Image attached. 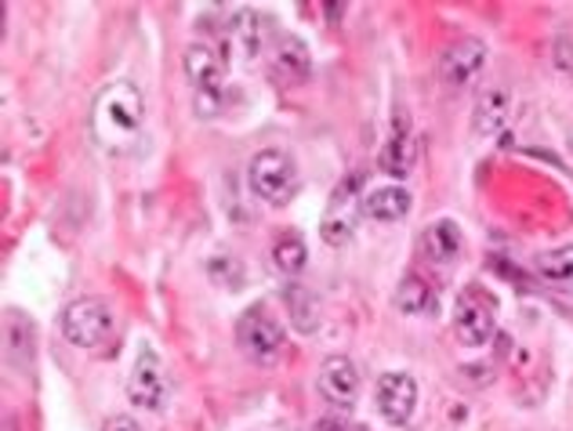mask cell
I'll use <instances>...</instances> for the list:
<instances>
[{"instance_id": "6da1fadb", "label": "cell", "mask_w": 573, "mask_h": 431, "mask_svg": "<svg viewBox=\"0 0 573 431\" xmlns=\"http://www.w3.org/2000/svg\"><path fill=\"white\" fill-rule=\"evenodd\" d=\"M146 124V98L132 81H113L98 91L91 106V138L110 156H127L142 138Z\"/></svg>"}, {"instance_id": "7a4b0ae2", "label": "cell", "mask_w": 573, "mask_h": 431, "mask_svg": "<svg viewBox=\"0 0 573 431\" xmlns=\"http://www.w3.org/2000/svg\"><path fill=\"white\" fill-rule=\"evenodd\" d=\"M247 186L269 207H286L298 196V189H302V175H298V164L291 153L262 149L247 164Z\"/></svg>"}, {"instance_id": "3957f363", "label": "cell", "mask_w": 573, "mask_h": 431, "mask_svg": "<svg viewBox=\"0 0 573 431\" xmlns=\"http://www.w3.org/2000/svg\"><path fill=\"white\" fill-rule=\"evenodd\" d=\"M113 326L116 316L110 302H102V297H76L62 312V334L76 348H102L113 337Z\"/></svg>"}, {"instance_id": "277c9868", "label": "cell", "mask_w": 573, "mask_h": 431, "mask_svg": "<svg viewBox=\"0 0 573 431\" xmlns=\"http://www.w3.org/2000/svg\"><path fill=\"white\" fill-rule=\"evenodd\" d=\"M127 399L153 413H164L171 402V377H167L164 359L153 348H142L132 374H127Z\"/></svg>"}, {"instance_id": "5b68a950", "label": "cell", "mask_w": 573, "mask_h": 431, "mask_svg": "<svg viewBox=\"0 0 573 431\" xmlns=\"http://www.w3.org/2000/svg\"><path fill=\"white\" fill-rule=\"evenodd\" d=\"M237 345L251 362L269 367V362H277L283 351V330L262 308H247L237 319Z\"/></svg>"}, {"instance_id": "8992f818", "label": "cell", "mask_w": 573, "mask_h": 431, "mask_svg": "<svg viewBox=\"0 0 573 431\" xmlns=\"http://www.w3.org/2000/svg\"><path fill=\"white\" fill-rule=\"evenodd\" d=\"M483 70H487V44L479 41V36H461V41H454L439 59V76L450 91L472 87Z\"/></svg>"}, {"instance_id": "52a82bcc", "label": "cell", "mask_w": 573, "mask_h": 431, "mask_svg": "<svg viewBox=\"0 0 573 431\" xmlns=\"http://www.w3.org/2000/svg\"><path fill=\"white\" fill-rule=\"evenodd\" d=\"M374 402H377V413L385 417L393 428L410 424L414 407H418V381L410 374H382L377 377V388H374Z\"/></svg>"}, {"instance_id": "ba28073f", "label": "cell", "mask_w": 573, "mask_h": 431, "mask_svg": "<svg viewBox=\"0 0 573 431\" xmlns=\"http://www.w3.org/2000/svg\"><path fill=\"white\" fill-rule=\"evenodd\" d=\"M316 388L331 407L348 410L360 399V388H363L360 367L348 356H327L316 370Z\"/></svg>"}, {"instance_id": "9c48e42d", "label": "cell", "mask_w": 573, "mask_h": 431, "mask_svg": "<svg viewBox=\"0 0 573 431\" xmlns=\"http://www.w3.org/2000/svg\"><path fill=\"white\" fill-rule=\"evenodd\" d=\"M181 65H186V76L197 95L207 98L226 95V55H218L211 44H189Z\"/></svg>"}, {"instance_id": "30bf717a", "label": "cell", "mask_w": 573, "mask_h": 431, "mask_svg": "<svg viewBox=\"0 0 573 431\" xmlns=\"http://www.w3.org/2000/svg\"><path fill=\"white\" fill-rule=\"evenodd\" d=\"M454 330H458L461 345L468 348H483L493 330H498V319H493V305L483 302L476 291H468L461 302H458V312H454Z\"/></svg>"}, {"instance_id": "8fae6325", "label": "cell", "mask_w": 573, "mask_h": 431, "mask_svg": "<svg viewBox=\"0 0 573 431\" xmlns=\"http://www.w3.org/2000/svg\"><path fill=\"white\" fill-rule=\"evenodd\" d=\"M512 120V91L504 84H490L479 91L476 109H472V130L476 138H498Z\"/></svg>"}, {"instance_id": "7c38bea8", "label": "cell", "mask_w": 573, "mask_h": 431, "mask_svg": "<svg viewBox=\"0 0 573 431\" xmlns=\"http://www.w3.org/2000/svg\"><path fill=\"white\" fill-rule=\"evenodd\" d=\"M269 62H272V73H277L283 84H305L312 76L309 48H305V41H298L291 33H280L277 41H272Z\"/></svg>"}, {"instance_id": "4fadbf2b", "label": "cell", "mask_w": 573, "mask_h": 431, "mask_svg": "<svg viewBox=\"0 0 573 431\" xmlns=\"http://www.w3.org/2000/svg\"><path fill=\"white\" fill-rule=\"evenodd\" d=\"M414 135H410V120L407 113H396L393 116V135H388L385 149L377 153V167L388 175V178H407L414 171Z\"/></svg>"}, {"instance_id": "5bb4252c", "label": "cell", "mask_w": 573, "mask_h": 431, "mask_svg": "<svg viewBox=\"0 0 573 431\" xmlns=\"http://www.w3.org/2000/svg\"><path fill=\"white\" fill-rule=\"evenodd\" d=\"M33 345H37L33 319L22 316V312H15V308H8V316H4V359H8V367L30 370L33 367Z\"/></svg>"}, {"instance_id": "9a60e30c", "label": "cell", "mask_w": 573, "mask_h": 431, "mask_svg": "<svg viewBox=\"0 0 573 431\" xmlns=\"http://www.w3.org/2000/svg\"><path fill=\"white\" fill-rule=\"evenodd\" d=\"M229 41L237 44L243 55H258V51L272 48L277 33H272V22L258 11H237V19L229 25Z\"/></svg>"}, {"instance_id": "2e32d148", "label": "cell", "mask_w": 573, "mask_h": 431, "mask_svg": "<svg viewBox=\"0 0 573 431\" xmlns=\"http://www.w3.org/2000/svg\"><path fill=\"white\" fill-rule=\"evenodd\" d=\"M363 214L371 221H385V225H393V221H403L410 214V192L399 189V186H385V189H374L363 196Z\"/></svg>"}, {"instance_id": "e0dca14e", "label": "cell", "mask_w": 573, "mask_h": 431, "mask_svg": "<svg viewBox=\"0 0 573 431\" xmlns=\"http://www.w3.org/2000/svg\"><path fill=\"white\" fill-rule=\"evenodd\" d=\"M461 246H465L461 243V229L454 225L450 218L436 221V225L421 236V254L428 261H436V265H450V261H458L461 257Z\"/></svg>"}, {"instance_id": "ac0fdd59", "label": "cell", "mask_w": 573, "mask_h": 431, "mask_svg": "<svg viewBox=\"0 0 573 431\" xmlns=\"http://www.w3.org/2000/svg\"><path fill=\"white\" fill-rule=\"evenodd\" d=\"M396 308L403 316H436L439 297L421 276H403L396 286Z\"/></svg>"}, {"instance_id": "d6986e66", "label": "cell", "mask_w": 573, "mask_h": 431, "mask_svg": "<svg viewBox=\"0 0 573 431\" xmlns=\"http://www.w3.org/2000/svg\"><path fill=\"white\" fill-rule=\"evenodd\" d=\"M286 312H291V323L298 334H316L320 330V302L316 294H309L302 283L286 286Z\"/></svg>"}, {"instance_id": "ffe728a7", "label": "cell", "mask_w": 573, "mask_h": 431, "mask_svg": "<svg viewBox=\"0 0 573 431\" xmlns=\"http://www.w3.org/2000/svg\"><path fill=\"white\" fill-rule=\"evenodd\" d=\"M538 276L555 286V291L573 294V246H555V251L538 257Z\"/></svg>"}, {"instance_id": "44dd1931", "label": "cell", "mask_w": 573, "mask_h": 431, "mask_svg": "<svg viewBox=\"0 0 573 431\" xmlns=\"http://www.w3.org/2000/svg\"><path fill=\"white\" fill-rule=\"evenodd\" d=\"M272 265L283 276H298V272H305L309 265V246L305 240L298 236V232H283V236L272 243Z\"/></svg>"}, {"instance_id": "7402d4cb", "label": "cell", "mask_w": 573, "mask_h": 431, "mask_svg": "<svg viewBox=\"0 0 573 431\" xmlns=\"http://www.w3.org/2000/svg\"><path fill=\"white\" fill-rule=\"evenodd\" d=\"M207 272H211V280L218 286H226V291H240L243 286V265L237 257H211V265H207Z\"/></svg>"}, {"instance_id": "603a6c76", "label": "cell", "mask_w": 573, "mask_h": 431, "mask_svg": "<svg viewBox=\"0 0 573 431\" xmlns=\"http://www.w3.org/2000/svg\"><path fill=\"white\" fill-rule=\"evenodd\" d=\"M320 232H323V240H327L331 246H345L348 240H353V221H348V218H327Z\"/></svg>"}, {"instance_id": "cb8c5ba5", "label": "cell", "mask_w": 573, "mask_h": 431, "mask_svg": "<svg viewBox=\"0 0 573 431\" xmlns=\"http://www.w3.org/2000/svg\"><path fill=\"white\" fill-rule=\"evenodd\" d=\"M102 431H142L132 417H124V413H116V417H110L106 424H102Z\"/></svg>"}, {"instance_id": "d4e9b609", "label": "cell", "mask_w": 573, "mask_h": 431, "mask_svg": "<svg viewBox=\"0 0 573 431\" xmlns=\"http://www.w3.org/2000/svg\"><path fill=\"white\" fill-rule=\"evenodd\" d=\"M316 431H353L345 421H337V417H323V421L316 424Z\"/></svg>"}, {"instance_id": "484cf974", "label": "cell", "mask_w": 573, "mask_h": 431, "mask_svg": "<svg viewBox=\"0 0 573 431\" xmlns=\"http://www.w3.org/2000/svg\"><path fill=\"white\" fill-rule=\"evenodd\" d=\"M323 15H327V22L334 25L337 19L345 15V4H323Z\"/></svg>"}]
</instances>
